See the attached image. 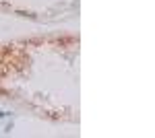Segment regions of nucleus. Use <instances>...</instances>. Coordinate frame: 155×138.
<instances>
[]
</instances>
